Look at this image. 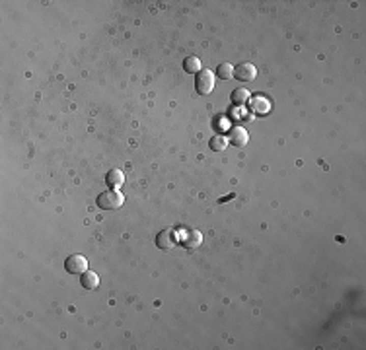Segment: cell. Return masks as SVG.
I'll list each match as a JSON object with an SVG mask.
<instances>
[{
    "mask_svg": "<svg viewBox=\"0 0 366 350\" xmlns=\"http://www.w3.org/2000/svg\"><path fill=\"white\" fill-rule=\"evenodd\" d=\"M249 107H251V111H254L256 115H267V113L271 111V101H269L265 96L257 94V96H251V98H249Z\"/></svg>",
    "mask_w": 366,
    "mask_h": 350,
    "instance_id": "5b68a950",
    "label": "cell"
},
{
    "mask_svg": "<svg viewBox=\"0 0 366 350\" xmlns=\"http://www.w3.org/2000/svg\"><path fill=\"white\" fill-rule=\"evenodd\" d=\"M201 61H199V56H185L183 59V70L185 72H189V74H199L201 70Z\"/></svg>",
    "mask_w": 366,
    "mask_h": 350,
    "instance_id": "7c38bea8",
    "label": "cell"
},
{
    "mask_svg": "<svg viewBox=\"0 0 366 350\" xmlns=\"http://www.w3.org/2000/svg\"><path fill=\"white\" fill-rule=\"evenodd\" d=\"M123 202H125L123 193L115 191V189L103 191L100 197H98V207H100L101 210H117V208L123 207Z\"/></svg>",
    "mask_w": 366,
    "mask_h": 350,
    "instance_id": "6da1fadb",
    "label": "cell"
},
{
    "mask_svg": "<svg viewBox=\"0 0 366 350\" xmlns=\"http://www.w3.org/2000/svg\"><path fill=\"white\" fill-rule=\"evenodd\" d=\"M201 241H203V236H201V231H195V230H189L183 238H181V245L189 249V251H193V249H197L201 245Z\"/></svg>",
    "mask_w": 366,
    "mask_h": 350,
    "instance_id": "52a82bcc",
    "label": "cell"
},
{
    "mask_svg": "<svg viewBox=\"0 0 366 350\" xmlns=\"http://www.w3.org/2000/svg\"><path fill=\"white\" fill-rule=\"evenodd\" d=\"M226 144H228V140H226L224 136H212L211 150H214V152H222V150L226 148Z\"/></svg>",
    "mask_w": 366,
    "mask_h": 350,
    "instance_id": "5bb4252c",
    "label": "cell"
},
{
    "mask_svg": "<svg viewBox=\"0 0 366 350\" xmlns=\"http://www.w3.org/2000/svg\"><path fill=\"white\" fill-rule=\"evenodd\" d=\"M156 245L160 249H172L176 245V234L172 230H162L156 236Z\"/></svg>",
    "mask_w": 366,
    "mask_h": 350,
    "instance_id": "8992f818",
    "label": "cell"
},
{
    "mask_svg": "<svg viewBox=\"0 0 366 350\" xmlns=\"http://www.w3.org/2000/svg\"><path fill=\"white\" fill-rule=\"evenodd\" d=\"M247 140H249V134H247V131L242 129V127H234L232 131H230V140H228V142L232 144V146L242 148V146L247 144Z\"/></svg>",
    "mask_w": 366,
    "mask_h": 350,
    "instance_id": "ba28073f",
    "label": "cell"
},
{
    "mask_svg": "<svg viewBox=\"0 0 366 350\" xmlns=\"http://www.w3.org/2000/svg\"><path fill=\"white\" fill-rule=\"evenodd\" d=\"M195 90L199 92L201 96H209L214 90V74L211 70H201L195 80Z\"/></svg>",
    "mask_w": 366,
    "mask_h": 350,
    "instance_id": "7a4b0ae2",
    "label": "cell"
},
{
    "mask_svg": "<svg viewBox=\"0 0 366 350\" xmlns=\"http://www.w3.org/2000/svg\"><path fill=\"white\" fill-rule=\"evenodd\" d=\"M80 284L84 286L86 290H96V288L100 286V276L94 273V271H86V273H82Z\"/></svg>",
    "mask_w": 366,
    "mask_h": 350,
    "instance_id": "30bf717a",
    "label": "cell"
},
{
    "mask_svg": "<svg viewBox=\"0 0 366 350\" xmlns=\"http://www.w3.org/2000/svg\"><path fill=\"white\" fill-rule=\"evenodd\" d=\"M249 98H251V94H249L245 88H236V90L232 92V96H230L232 103H234V105H238V107L245 105V103L249 101Z\"/></svg>",
    "mask_w": 366,
    "mask_h": 350,
    "instance_id": "8fae6325",
    "label": "cell"
},
{
    "mask_svg": "<svg viewBox=\"0 0 366 350\" xmlns=\"http://www.w3.org/2000/svg\"><path fill=\"white\" fill-rule=\"evenodd\" d=\"M234 76L242 82H254L257 76V68L251 63H242V65L234 66Z\"/></svg>",
    "mask_w": 366,
    "mask_h": 350,
    "instance_id": "277c9868",
    "label": "cell"
},
{
    "mask_svg": "<svg viewBox=\"0 0 366 350\" xmlns=\"http://www.w3.org/2000/svg\"><path fill=\"white\" fill-rule=\"evenodd\" d=\"M65 269H67L68 274H82L88 271V261H86V257L84 255H70L67 257V261H65Z\"/></svg>",
    "mask_w": 366,
    "mask_h": 350,
    "instance_id": "3957f363",
    "label": "cell"
},
{
    "mask_svg": "<svg viewBox=\"0 0 366 350\" xmlns=\"http://www.w3.org/2000/svg\"><path fill=\"white\" fill-rule=\"evenodd\" d=\"M216 76L220 80H230L234 76V66L230 63H222V65L216 66Z\"/></svg>",
    "mask_w": 366,
    "mask_h": 350,
    "instance_id": "4fadbf2b",
    "label": "cell"
},
{
    "mask_svg": "<svg viewBox=\"0 0 366 350\" xmlns=\"http://www.w3.org/2000/svg\"><path fill=\"white\" fill-rule=\"evenodd\" d=\"M105 183L111 187V189H119L125 183V175H123L121 169H109L107 175H105Z\"/></svg>",
    "mask_w": 366,
    "mask_h": 350,
    "instance_id": "9c48e42d",
    "label": "cell"
}]
</instances>
